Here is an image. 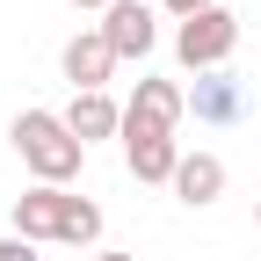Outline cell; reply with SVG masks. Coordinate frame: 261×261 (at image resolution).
Here are the masks:
<instances>
[{"instance_id": "6da1fadb", "label": "cell", "mask_w": 261, "mask_h": 261, "mask_svg": "<svg viewBox=\"0 0 261 261\" xmlns=\"http://www.w3.org/2000/svg\"><path fill=\"white\" fill-rule=\"evenodd\" d=\"M15 152H22V167L37 174V181H51V189H65V181L87 167V145L73 138V123L51 116V109H22L15 116Z\"/></svg>"}, {"instance_id": "7a4b0ae2", "label": "cell", "mask_w": 261, "mask_h": 261, "mask_svg": "<svg viewBox=\"0 0 261 261\" xmlns=\"http://www.w3.org/2000/svg\"><path fill=\"white\" fill-rule=\"evenodd\" d=\"M189 116V87L174 80H138L123 102V145L130 138H174V123Z\"/></svg>"}, {"instance_id": "3957f363", "label": "cell", "mask_w": 261, "mask_h": 261, "mask_svg": "<svg viewBox=\"0 0 261 261\" xmlns=\"http://www.w3.org/2000/svg\"><path fill=\"white\" fill-rule=\"evenodd\" d=\"M232 51H240V22L225 8H211V15H196V22L174 29V58L189 65V73H225Z\"/></svg>"}, {"instance_id": "277c9868", "label": "cell", "mask_w": 261, "mask_h": 261, "mask_svg": "<svg viewBox=\"0 0 261 261\" xmlns=\"http://www.w3.org/2000/svg\"><path fill=\"white\" fill-rule=\"evenodd\" d=\"M65 218H73V189L37 181V189L15 196V240H29V247H44V240L65 247Z\"/></svg>"}, {"instance_id": "5b68a950", "label": "cell", "mask_w": 261, "mask_h": 261, "mask_svg": "<svg viewBox=\"0 0 261 261\" xmlns=\"http://www.w3.org/2000/svg\"><path fill=\"white\" fill-rule=\"evenodd\" d=\"M102 37H109L116 58H145L160 44V8L152 0H116V8L102 15Z\"/></svg>"}, {"instance_id": "8992f818", "label": "cell", "mask_w": 261, "mask_h": 261, "mask_svg": "<svg viewBox=\"0 0 261 261\" xmlns=\"http://www.w3.org/2000/svg\"><path fill=\"white\" fill-rule=\"evenodd\" d=\"M58 65H65V80H73V94H94V87H109V73H116L123 58L109 51L102 29H80V37L58 51Z\"/></svg>"}, {"instance_id": "52a82bcc", "label": "cell", "mask_w": 261, "mask_h": 261, "mask_svg": "<svg viewBox=\"0 0 261 261\" xmlns=\"http://www.w3.org/2000/svg\"><path fill=\"white\" fill-rule=\"evenodd\" d=\"M174 196L189 211H211L218 196H225V160L218 152H181V167H174Z\"/></svg>"}, {"instance_id": "ba28073f", "label": "cell", "mask_w": 261, "mask_h": 261, "mask_svg": "<svg viewBox=\"0 0 261 261\" xmlns=\"http://www.w3.org/2000/svg\"><path fill=\"white\" fill-rule=\"evenodd\" d=\"M189 109H196V123H232V116L247 109V87H240L232 73H196Z\"/></svg>"}, {"instance_id": "9c48e42d", "label": "cell", "mask_w": 261, "mask_h": 261, "mask_svg": "<svg viewBox=\"0 0 261 261\" xmlns=\"http://www.w3.org/2000/svg\"><path fill=\"white\" fill-rule=\"evenodd\" d=\"M65 123H73V138H80V145H102V138H116V130H123V102H109V87L73 94Z\"/></svg>"}, {"instance_id": "30bf717a", "label": "cell", "mask_w": 261, "mask_h": 261, "mask_svg": "<svg viewBox=\"0 0 261 261\" xmlns=\"http://www.w3.org/2000/svg\"><path fill=\"white\" fill-rule=\"evenodd\" d=\"M123 160H130V174H138V181H167V189H174L181 145H174V138H130V145H123Z\"/></svg>"}, {"instance_id": "8fae6325", "label": "cell", "mask_w": 261, "mask_h": 261, "mask_svg": "<svg viewBox=\"0 0 261 261\" xmlns=\"http://www.w3.org/2000/svg\"><path fill=\"white\" fill-rule=\"evenodd\" d=\"M218 0H160V15H174V22H196V15H211Z\"/></svg>"}, {"instance_id": "7c38bea8", "label": "cell", "mask_w": 261, "mask_h": 261, "mask_svg": "<svg viewBox=\"0 0 261 261\" xmlns=\"http://www.w3.org/2000/svg\"><path fill=\"white\" fill-rule=\"evenodd\" d=\"M0 261H44V254L29 247V240H0Z\"/></svg>"}, {"instance_id": "4fadbf2b", "label": "cell", "mask_w": 261, "mask_h": 261, "mask_svg": "<svg viewBox=\"0 0 261 261\" xmlns=\"http://www.w3.org/2000/svg\"><path fill=\"white\" fill-rule=\"evenodd\" d=\"M73 8H87V15H109V8H116V0H73Z\"/></svg>"}, {"instance_id": "5bb4252c", "label": "cell", "mask_w": 261, "mask_h": 261, "mask_svg": "<svg viewBox=\"0 0 261 261\" xmlns=\"http://www.w3.org/2000/svg\"><path fill=\"white\" fill-rule=\"evenodd\" d=\"M94 261H138V254H94Z\"/></svg>"}, {"instance_id": "9a60e30c", "label": "cell", "mask_w": 261, "mask_h": 261, "mask_svg": "<svg viewBox=\"0 0 261 261\" xmlns=\"http://www.w3.org/2000/svg\"><path fill=\"white\" fill-rule=\"evenodd\" d=\"M254 232H261V196H254Z\"/></svg>"}]
</instances>
